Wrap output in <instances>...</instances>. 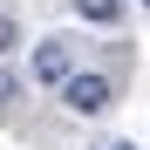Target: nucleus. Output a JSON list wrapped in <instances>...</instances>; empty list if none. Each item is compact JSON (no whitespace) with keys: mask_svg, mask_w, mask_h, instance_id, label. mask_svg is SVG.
<instances>
[{"mask_svg":"<svg viewBox=\"0 0 150 150\" xmlns=\"http://www.w3.org/2000/svg\"><path fill=\"white\" fill-rule=\"evenodd\" d=\"M143 7H150V0H143Z\"/></svg>","mask_w":150,"mask_h":150,"instance_id":"39448f33","label":"nucleus"},{"mask_svg":"<svg viewBox=\"0 0 150 150\" xmlns=\"http://www.w3.org/2000/svg\"><path fill=\"white\" fill-rule=\"evenodd\" d=\"M75 75H82V68H75V48L68 41H41L34 48V82L41 89H68Z\"/></svg>","mask_w":150,"mask_h":150,"instance_id":"f03ea898","label":"nucleus"},{"mask_svg":"<svg viewBox=\"0 0 150 150\" xmlns=\"http://www.w3.org/2000/svg\"><path fill=\"white\" fill-rule=\"evenodd\" d=\"M103 150H137V143H103Z\"/></svg>","mask_w":150,"mask_h":150,"instance_id":"20e7f679","label":"nucleus"},{"mask_svg":"<svg viewBox=\"0 0 150 150\" xmlns=\"http://www.w3.org/2000/svg\"><path fill=\"white\" fill-rule=\"evenodd\" d=\"M75 14L96 21V28H116V21H123V0H75Z\"/></svg>","mask_w":150,"mask_h":150,"instance_id":"7ed1b4c3","label":"nucleus"},{"mask_svg":"<svg viewBox=\"0 0 150 150\" xmlns=\"http://www.w3.org/2000/svg\"><path fill=\"white\" fill-rule=\"evenodd\" d=\"M62 103H68L75 116H103V109L116 103V82H109V75H96V68H82V75L62 89Z\"/></svg>","mask_w":150,"mask_h":150,"instance_id":"f257e3e1","label":"nucleus"}]
</instances>
